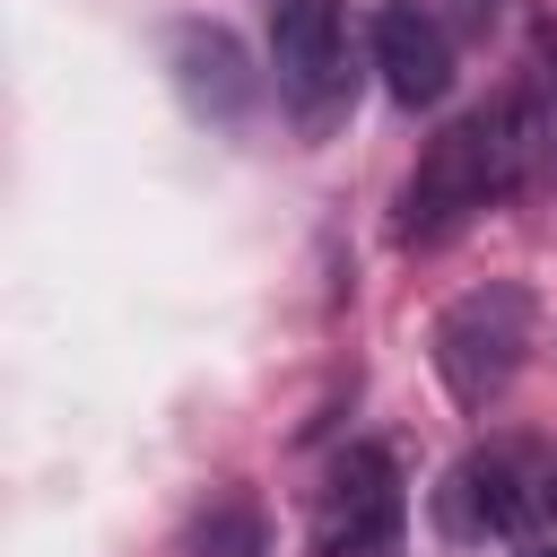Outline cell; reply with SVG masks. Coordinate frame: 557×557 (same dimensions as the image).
I'll return each mask as SVG.
<instances>
[{"mask_svg":"<svg viewBox=\"0 0 557 557\" xmlns=\"http://www.w3.org/2000/svg\"><path fill=\"white\" fill-rule=\"evenodd\" d=\"M409 496L383 444H348L313 487V557H400Z\"/></svg>","mask_w":557,"mask_h":557,"instance_id":"277c9868","label":"cell"},{"mask_svg":"<svg viewBox=\"0 0 557 557\" xmlns=\"http://www.w3.org/2000/svg\"><path fill=\"white\" fill-rule=\"evenodd\" d=\"M444 513H453V531H496L513 548L548 540L557 531V453L540 435H505V444L470 453L444 487Z\"/></svg>","mask_w":557,"mask_h":557,"instance_id":"3957f363","label":"cell"},{"mask_svg":"<svg viewBox=\"0 0 557 557\" xmlns=\"http://www.w3.org/2000/svg\"><path fill=\"white\" fill-rule=\"evenodd\" d=\"M548 87H557V52H548ZM548 122H557V113H548Z\"/></svg>","mask_w":557,"mask_h":557,"instance_id":"30bf717a","label":"cell"},{"mask_svg":"<svg viewBox=\"0 0 557 557\" xmlns=\"http://www.w3.org/2000/svg\"><path fill=\"white\" fill-rule=\"evenodd\" d=\"M522 557H557V540H531V548H522Z\"/></svg>","mask_w":557,"mask_h":557,"instance_id":"9c48e42d","label":"cell"},{"mask_svg":"<svg viewBox=\"0 0 557 557\" xmlns=\"http://www.w3.org/2000/svg\"><path fill=\"white\" fill-rule=\"evenodd\" d=\"M435 374L461 409H487L513 374H522V348H531V287L522 278H487L470 296H453L435 313Z\"/></svg>","mask_w":557,"mask_h":557,"instance_id":"7a4b0ae2","label":"cell"},{"mask_svg":"<svg viewBox=\"0 0 557 557\" xmlns=\"http://www.w3.org/2000/svg\"><path fill=\"white\" fill-rule=\"evenodd\" d=\"M174 70H183V96L200 113H218V122L252 113V70H244V52H235L226 26H183L174 35Z\"/></svg>","mask_w":557,"mask_h":557,"instance_id":"52a82bcc","label":"cell"},{"mask_svg":"<svg viewBox=\"0 0 557 557\" xmlns=\"http://www.w3.org/2000/svg\"><path fill=\"white\" fill-rule=\"evenodd\" d=\"M191 557H270V522L252 496H218L200 522H191Z\"/></svg>","mask_w":557,"mask_h":557,"instance_id":"ba28073f","label":"cell"},{"mask_svg":"<svg viewBox=\"0 0 557 557\" xmlns=\"http://www.w3.org/2000/svg\"><path fill=\"white\" fill-rule=\"evenodd\" d=\"M374 70H383V96L392 104H444L453 87V35L435 26L426 0H383L374 9Z\"/></svg>","mask_w":557,"mask_h":557,"instance_id":"8992f818","label":"cell"},{"mask_svg":"<svg viewBox=\"0 0 557 557\" xmlns=\"http://www.w3.org/2000/svg\"><path fill=\"white\" fill-rule=\"evenodd\" d=\"M270 70H278V96L322 131L357 87V52H348L339 0H278L270 9Z\"/></svg>","mask_w":557,"mask_h":557,"instance_id":"5b68a950","label":"cell"},{"mask_svg":"<svg viewBox=\"0 0 557 557\" xmlns=\"http://www.w3.org/2000/svg\"><path fill=\"white\" fill-rule=\"evenodd\" d=\"M548 148H557V122L531 96H505V104H479V113L444 122L426 139V157L409 165V183H400L392 235L400 244H444L461 218H479L487 200H505Z\"/></svg>","mask_w":557,"mask_h":557,"instance_id":"6da1fadb","label":"cell"}]
</instances>
